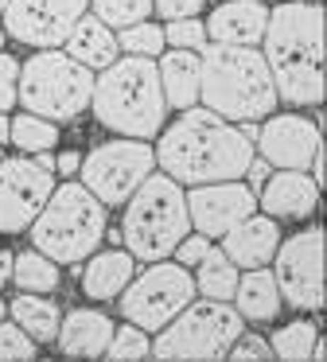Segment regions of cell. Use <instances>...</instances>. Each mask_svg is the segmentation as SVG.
<instances>
[{
    "label": "cell",
    "instance_id": "9",
    "mask_svg": "<svg viewBox=\"0 0 327 362\" xmlns=\"http://www.w3.org/2000/svg\"><path fill=\"white\" fill-rule=\"evenodd\" d=\"M156 172V152L144 141L117 136L90 148L78 164V183L98 199L101 206H125L129 195Z\"/></svg>",
    "mask_w": 327,
    "mask_h": 362
},
{
    "label": "cell",
    "instance_id": "25",
    "mask_svg": "<svg viewBox=\"0 0 327 362\" xmlns=\"http://www.w3.org/2000/svg\"><path fill=\"white\" fill-rule=\"evenodd\" d=\"M277 362H323V339H319L316 323L308 320H292L285 327L272 331V339H265Z\"/></svg>",
    "mask_w": 327,
    "mask_h": 362
},
{
    "label": "cell",
    "instance_id": "31",
    "mask_svg": "<svg viewBox=\"0 0 327 362\" xmlns=\"http://www.w3.org/2000/svg\"><path fill=\"white\" fill-rule=\"evenodd\" d=\"M152 354V339L140 327L125 323V327H113V339L105 346V362H144Z\"/></svg>",
    "mask_w": 327,
    "mask_h": 362
},
{
    "label": "cell",
    "instance_id": "23",
    "mask_svg": "<svg viewBox=\"0 0 327 362\" xmlns=\"http://www.w3.org/2000/svg\"><path fill=\"white\" fill-rule=\"evenodd\" d=\"M234 312L241 320H253V323H269L280 315V292H277V281H272L269 269H249V273L238 276V288H234Z\"/></svg>",
    "mask_w": 327,
    "mask_h": 362
},
{
    "label": "cell",
    "instance_id": "43",
    "mask_svg": "<svg viewBox=\"0 0 327 362\" xmlns=\"http://www.w3.org/2000/svg\"><path fill=\"white\" fill-rule=\"evenodd\" d=\"M0 323H4V300H0Z\"/></svg>",
    "mask_w": 327,
    "mask_h": 362
},
{
    "label": "cell",
    "instance_id": "12",
    "mask_svg": "<svg viewBox=\"0 0 327 362\" xmlns=\"http://www.w3.org/2000/svg\"><path fill=\"white\" fill-rule=\"evenodd\" d=\"M54 191V160L39 156H4L0 160V234H20L35 222L43 203Z\"/></svg>",
    "mask_w": 327,
    "mask_h": 362
},
{
    "label": "cell",
    "instance_id": "19",
    "mask_svg": "<svg viewBox=\"0 0 327 362\" xmlns=\"http://www.w3.org/2000/svg\"><path fill=\"white\" fill-rule=\"evenodd\" d=\"M280 245V230H277V218H265V214H249L246 222L222 234V253L234 269H265L272 261Z\"/></svg>",
    "mask_w": 327,
    "mask_h": 362
},
{
    "label": "cell",
    "instance_id": "20",
    "mask_svg": "<svg viewBox=\"0 0 327 362\" xmlns=\"http://www.w3.org/2000/svg\"><path fill=\"white\" fill-rule=\"evenodd\" d=\"M67 59H74L78 66H86L90 74L105 71V66H113L117 59H121V47H117V35L109 32L101 20L93 16H82L74 24V32L67 35V51H62Z\"/></svg>",
    "mask_w": 327,
    "mask_h": 362
},
{
    "label": "cell",
    "instance_id": "13",
    "mask_svg": "<svg viewBox=\"0 0 327 362\" xmlns=\"http://www.w3.org/2000/svg\"><path fill=\"white\" fill-rule=\"evenodd\" d=\"M90 0H8L4 8V32L16 43L54 51L67 43L74 24L86 16Z\"/></svg>",
    "mask_w": 327,
    "mask_h": 362
},
{
    "label": "cell",
    "instance_id": "46",
    "mask_svg": "<svg viewBox=\"0 0 327 362\" xmlns=\"http://www.w3.org/2000/svg\"><path fill=\"white\" fill-rule=\"evenodd\" d=\"M277 4H285V0H277Z\"/></svg>",
    "mask_w": 327,
    "mask_h": 362
},
{
    "label": "cell",
    "instance_id": "24",
    "mask_svg": "<svg viewBox=\"0 0 327 362\" xmlns=\"http://www.w3.org/2000/svg\"><path fill=\"white\" fill-rule=\"evenodd\" d=\"M8 312H12V323L23 331V335L31 339L35 346L43 343H54V335H59V304L47 296H31V292H20V296L8 304Z\"/></svg>",
    "mask_w": 327,
    "mask_h": 362
},
{
    "label": "cell",
    "instance_id": "11",
    "mask_svg": "<svg viewBox=\"0 0 327 362\" xmlns=\"http://www.w3.org/2000/svg\"><path fill=\"white\" fill-rule=\"evenodd\" d=\"M277 265L269 269L285 304L300 312H319L327 300L323 292V226H308L277 245Z\"/></svg>",
    "mask_w": 327,
    "mask_h": 362
},
{
    "label": "cell",
    "instance_id": "6",
    "mask_svg": "<svg viewBox=\"0 0 327 362\" xmlns=\"http://www.w3.org/2000/svg\"><path fill=\"white\" fill-rule=\"evenodd\" d=\"M187 234H191V218H187L183 187L152 172L125 203L121 242L129 245L125 253L140 261H168Z\"/></svg>",
    "mask_w": 327,
    "mask_h": 362
},
{
    "label": "cell",
    "instance_id": "7",
    "mask_svg": "<svg viewBox=\"0 0 327 362\" xmlns=\"http://www.w3.org/2000/svg\"><path fill=\"white\" fill-rule=\"evenodd\" d=\"M246 335V320L230 304L191 300L176 320L152 339L156 362H222L226 351Z\"/></svg>",
    "mask_w": 327,
    "mask_h": 362
},
{
    "label": "cell",
    "instance_id": "16",
    "mask_svg": "<svg viewBox=\"0 0 327 362\" xmlns=\"http://www.w3.org/2000/svg\"><path fill=\"white\" fill-rule=\"evenodd\" d=\"M269 24V4L265 0H222L207 28V43H222V47H257Z\"/></svg>",
    "mask_w": 327,
    "mask_h": 362
},
{
    "label": "cell",
    "instance_id": "33",
    "mask_svg": "<svg viewBox=\"0 0 327 362\" xmlns=\"http://www.w3.org/2000/svg\"><path fill=\"white\" fill-rule=\"evenodd\" d=\"M31 358H35V343L16 323H0V362H31Z\"/></svg>",
    "mask_w": 327,
    "mask_h": 362
},
{
    "label": "cell",
    "instance_id": "15",
    "mask_svg": "<svg viewBox=\"0 0 327 362\" xmlns=\"http://www.w3.org/2000/svg\"><path fill=\"white\" fill-rule=\"evenodd\" d=\"M187 199V218L195 222L202 238H222L238 222H246L257 211V195L241 180L230 183H202V187L183 191Z\"/></svg>",
    "mask_w": 327,
    "mask_h": 362
},
{
    "label": "cell",
    "instance_id": "41",
    "mask_svg": "<svg viewBox=\"0 0 327 362\" xmlns=\"http://www.w3.org/2000/svg\"><path fill=\"white\" fill-rule=\"evenodd\" d=\"M8 125H12V117H4V113H0V144L8 141Z\"/></svg>",
    "mask_w": 327,
    "mask_h": 362
},
{
    "label": "cell",
    "instance_id": "26",
    "mask_svg": "<svg viewBox=\"0 0 327 362\" xmlns=\"http://www.w3.org/2000/svg\"><path fill=\"white\" fill-rule=\"evenodd\" d=\"M238 269L226 261V253L218 250V245H210L207 250V257L195 265V296H202V300H218V304H230V296H234V288H238Z\"/></svg>",
    "mask_w": 327,
    "mask_h": 362
},
{
    "label": "cell",
    "instance_id": "38",
    "mask_svg": "<svg viewBox=\"0 0 327 362\" xmlns=\"http://www.w3.org/2000/svg\"><path fill=\"white\" fill-rule=\"evenodd\" d=\"M269 175H272V168L265 164L261 156H253V160H249V168H246V175H241V180H246V187L257 195V191L265 187V180H269Z\"/></svg>",
    "mask_w": 327,
    "mask_h": 362
},
{
    "label": "cell",
    "instance_id": "29",
    "mask_svg": "<svg viewBox=\"0 0 327 362\" xmlns=\"http://www.w3.org/2000/svg\"><path fill=\"white\" fill-rule=\"evenodd\" d=\"M117 47L132 59H152L156 63V59L164 55V28L152 24V20H140V24L125 28V32L117 35Z\"/></svg>",
    "mask_w": 327,
    "mask_h": 362
},
{
    "label": "cell",
    "instance_id": "5",
    "mask_svg": "<svg viewBox=\"0 0 327 362\" xmlns=\"http://www.w3.org/2000/svg\"><path fill=\"white\" fill-rule=\"evenodd\" d=\"M35 253H43L54 265H78L93 257L105 238V206L90 195L78 180L54 183L51 199L31 222Z\"/></svg>",
    "mask_w": 327,
    "mask_h": 362
},
{
    "label": "cell",
    "instance_id": "30",
    "mask_svg": "<svg viewBox=\"0 0 327 362\" xmlns=\"http://www.w3.org/2000/svg\"><path fill=\"white\" fill-rule=\"evenodd\" d=\"M93 8V20H101V24L113 32V28H132L140 24V20H148V12H152V0H90Z\"/></svg>",
    "mask_w": 327,
    "mask_h": 362
},
{
    "label": "cell",
    "instance_id": "36",
    "mask_svg": "<svg viewBox=\"0 0 327 362\" xmlns=\"http://www.w3.org/2000/svg\"><path fill=\"white\" fill-rule=\"evenodd\" d=\"M202 4H207V0H152V8L160 12L168 24L171 20H199Z\"/></svg>",
    "mask_w": 327,
    "mask_h": 362
},
{
    "label": "cell",
    "instance_id": "32",
    "mask_svg": "<svg viewBox=\"0 0 327 362\" xmlns=\"http://www.w3.org/2000/svg\"><path fill=\"white\" fill-rule=\"evenodd\" d=\"M164 47L199 55V51L207 47V28H202V20H171V24L164 28Z\"/></svg>",
    "mask_w": 327,
    "mask_h": 362
},
{
    "label": "cell",
    "instance_id": "37",
    "mask_svg": "<svg viewBox=\"0 0 327 362\" xmlns=\"http://www.w3.org/2000/svg\"><path fill=\"white\" fill-rule=\"evenodd\" d=\"M207 250H210V238H202V234H191V238H183V242L176 245V265H183V269H195L202 257H207Z\"/></svg>",
    "mask_w": 327,
    "mask_h": 362
},
{
    "label": "cell",
    "instance_id": "28",
    "mask_svg": "<svg viewBox=\"0 0 327 362\" xmlns=\"http://www.w3.org/2000/svg\"><path fill=\"white\" fill-rule=\"evenodd\" d=\"M8 141L20 152H28V156H39V152H51L59 144V125L43 117H31V113H20L8 125Z\"/></svg>",
    "mask_w": 327,
    "mask_h": 362
},
{
    "label": "cell",
    "instance_id": "27",
    "mask_svg": "<svg viewBox=\"0 0 327 362\" xmlns=\"http://www.w3.org/2000/svg\"><path fill=\"white\" fill-rule=\"evenodd\" d=\"M12 281L20 284V292L51 296L62 284V276H59V265H54V261H47L43 253H35V250H23L12 257Z\"/></svg>",
    "mask_w": 327,
    "mask_h": 362
},
{
    "label": "cell",
    "instance_id": "10",
    "mask_svg": "<svg viewBox=\"0 0 327 362\" xmlns=\"http://www.w3.org/2000/svg\"><path fill=\"white\" fill-rule=\"evenodd\" d=\"M191 300H195L191 273L183 265H176V261H152L121 292V312H125V323L152 335V331L168 327Z\"/></svg>",
    "mask_w": 327,
    "mask_h": 362
},
{
    "label": "cell",
    "instance_id": "34",
    "mask_svg": "<svg viewBox=\"0 0 327 362\" xmlns=\"http://www.w3.org/2000/svg\"><path fill=\"white\" fill-rule=\"evenodd\" d=\"M222 362H277V358H272V351H269V343H265V339L238 335V343L226 351Z\"/></svg>",
    "mask_w": 327,
    "mask_h": 362
},
{
    "label": "cell",
    "instance_id": "2",
    "mask_svg": "<svg viewBox=\"0 0 327 362\" xmlns=\"http://www.w3.org/2000/svg\"><path fill=\"white\" fill-rule=\"evenodd\" d=\"M265 66L272 90L288 105L323 102V4L319 0H285L269 8L261 35Z\"/></svg>",
    "mask_w": 327,
    "mask_h": 362
},
{
    "label": "cell",
    "instance_id": "14",
    "mask_svg": "<svg viewBox=\"0 0 327 362\" xmlns=\"http://www.w3.org/2000/svg\"><path fill=\"white\" fill-rule=\"evenodd\" d=\"M323 148L319 125L296 113H272L261 129H257V152L269 168L277 172H308L316 152Z\"/></svg>",
    "mask_w": 327,
    "mask_h": 362
},
{
    "label": "cell",
    "instance_id": "3",
    "mask_svg": "<svg viewBox=\"0 0 327 362\" xmlns=\"http://www.w3.org/2000/svg\"><path fill=\"white\" fill-rule=\"evenodd\" d=\"M199 102L222 121H257L277 113V90L257 47L207 43L199 51Z\"/></svg>",
    "mask_w": 327,
    "mask_h": 362
},
{
    "label": "cell",
    "instance_id": "40",
    "mask_svg": "<svg viewBox=\"0 0 327 362\" xmlns=\"http://www.w3.org/2000/svg\"><path fill=\"white\" fill-rule=\"evenodd\" d=\"M8 281H12V253L0 250V288H4Z\"/></svg>",
    "mask_w": 327,
    "mask_h": 362
},
{
    "label": "cell",
    "instance_id": "8",
    "mask_svg": "<svg viewBox=\"0 0 327 362\" xmlns=\"http://www.w3.org/2000/svg\"><path fill=\"white\" fill-rule=\"evenodd\" d=\"M93 94V74L67 59L62 51H39L20 66V82H16V102L31 117L43 121H74L82 110H90Z\"/></svg>",
    "mask_w": 327,
    "mask_h": 362
},
{
    "label": "cell",
    "instance_id": "17",
    "mask_svg": "<svg viewBox=\"0 0 327 362\" xmlns=\"http://www.w3.org/2000/svg\"><path fill=\"white\" fill-rule=\"evenodd\" d=\"M113 339V320L98 308H74L67 312V320H59V351L74 362H101L105 358V346Z\"/></svg>",
    "mask_w": 327,
    "mask_h": 362
},
{
    "label": "cell",
    "instance_id": "39",
    "mask_svg": "<svg viewBox=\"0 0 327 362\" xmlns=\"http://www.w3.org/2000/svg\"><path fill=\"white\" fill-rule=\"evenodd\" d=\"M78 164H82V156H78V152H62L59 160H54V172H62V175H74L78 172Z\"/></svg>",
    "mask_w": 327,
    "mask_h": 362
},
{
    "label": "cell",
    "instance_id": "35",
    "mask_svg": "<svg viewBox=\"0 0 327 362\" xmlns=\"http://www.w3.org/2000/svg\"><path fill=\"white\" fill-rule=\"evenodd\" d=\"M16 82H20V63L8 51H0V113L16 105Z\"/></svg>",
    "mask_w": 327,
    "mask_h": 362
},
{
    "label": "cell",
    "instance_id": "1",
    "mask_svg": "<svg viewBox=\"0 0 327 362\" xmlns=\"http://www.w3.org/2000/svg\"><path fill=\"white\" fill-rule=\"evenodd\" d=\"M156 164L179 187H202V183L241 180L253 160V144L238 133V125L214 117L202 105L183 110L156 144Z\"/></svg>",
    "mask_w": 327,
    "mask_h": 362
},
{
    "label": "cell",
    "instance_id": "22",
    "mask_svg": "<svg viewBox=\"0 0 327 362\" xmlns=\"http://www.w3.org/2000/svg\"><path fill=\"white\" fill-rule=\"evenodd\" d=\"M156 74H160L164 105L183 113L199 102V55H191V51H164Z\"/></svg>",
    "mask_w": 327,
    "mask_h": 362
},
{
    "label": "cell",
    "instance_id": "44",
    "mask_svg": "<svg viewBox=\"0 0 327 362\" xmlns=\"http://www.w3.org/2000/svg\"><path fill=\"white\" fill-rule=\"evenodd\" d=\"M4 8H8V0H0V12H4Z\"/></svg>",
    "mask_w": 327,
    "mask_h": 362
},
{
    "label": "cell",
    "instance_id": "42",
    "mask_svg": "<svg viewBox=\"0 0 327 362\" xmlns=\"http://www.w3.org/2000/svg\"><path fill=\"white\" fill-rule=\"evenodd\" d=\"M0 51H4V28H0Z\"/></svg>",
    "mask_w": 327,
    "mask_h": 362
},
{
    "label": "cell",
    "instance_id": "21",
    "mask_svg": "<svg viewBox=\"0 0 327 362\" xmlns=\"http://www.w3.org/2000/svg\"><path fill=\"white\" fill-rule=\"evenodd\" d=\"M137 276V265L125 250H101L93 257H86V269H82V292L90 300H117L129 281Z\"/></svg>",
    "mask_w": 327,
    "mask_h": 362
},
{
    "label": "cell",
    "instance_id": "45",
    "mask_svg": "<svg viewBox=\"0 0 327 362\" xmlns=\"http://www.w3.org/2000/svg\"><path fill=\"white\" fill-rule=\"evenodd\" d=\"M0 160H4V148H0Z\"/></svg>",
    "mask_w": 327,
    "mask_h": 362
},
{
    "label": "cell",
    "instance_id": "18",
    "mask_svg": "<svg viewBox=\"0 0 327 362\" xmlns=\"http://www.w3.org/2000/svg\"><path fill=\"white\" fill-rule=\"evenodd\" d=\"M257 206L265 218H308L319 206V187L308 172H272L257 191Z\"/></svg>",
    "mask_w": 327,
    "mask_h": 362
},
{
    "label": "cell",
    "instance_id": "4",
    "mask_svg": "<svg viewBox=\"0 0 327 362\" xmlns=\"http://www.w3.org/2000/svg\"><path fill=\"white\" fill-rule=\"evenodd\" d=\"M90 110L105 129L129 136V141H148L164 125V94H160V74L152 59H132L121 55L113 66L93 74V94Z\"/></svg>",
    "mask_w": 327,
    "mask_h": 362
}]
</instances>
